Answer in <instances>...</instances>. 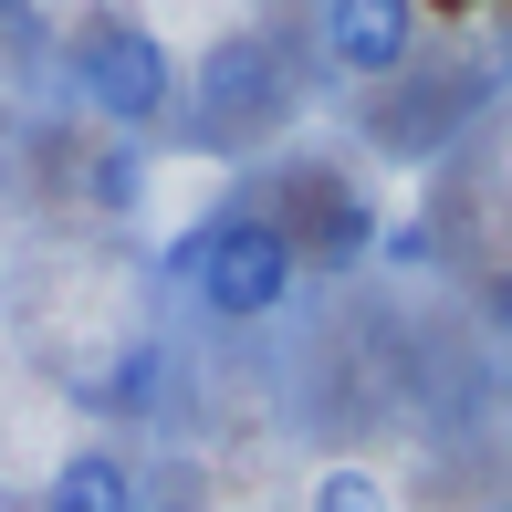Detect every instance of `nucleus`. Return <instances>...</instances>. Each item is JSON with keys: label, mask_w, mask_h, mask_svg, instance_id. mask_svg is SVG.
Returning <instances> with one entry per match:
<instances>
[{"label": "nucleus", "mask_w": 512, "mask_h": 512, "mask_svg": "<svg viewBox=\"0 0 512 512\" xmlns=\"http://www.w3.org/2000/svg\"><path fill=\"white\" fill-rule=\"evenodd\" d=\"M168 283H189L209 324H262V314H283V304H293V283H304L293 220H272V209H220V220L178 230Z\"/></svg>", "instance_id": "obj_1"}, {"label": "nucleus", "mask_w": 512, "mask_h": 512, "mask_svg": "<svg viewBox=\"0 0 512 512\" xmlns=\"http://www.w3.org/2000/svg\"><path fill=\"white\" fill-rule=\"evenodd\" d=\"M74 95L105 115L115 136H157L178 115V63H168V42L147 32V21H126V11H95L74 32Z\"/></svg>", "instance_id": "obj_2"}, {"label": "nucleus", "mask_w": 512, "mask_h": 512, "mask_svg": "<svg viewBox=\"0 0 512 512\" xmlns=\"http://www.w3.org/2000/svg\"><path fill=\"white\" fill-rule=\"evenodd\" d=\"M199 115H209V147H251V136H272L293 115V63L272 53L262 32H241V42H220V53L199 63Z\"/></svg>", "instance_id": "obj_3"}, {"label": "nucleus", "mask_w": 512, "mask_h": 512, "mask_svg": "<svg viewBox=\"0 0 512 512\" xmlns=\"http://www.w3.org/2000/svg\"><path fill=\"white\" fill-rule=\"evenodd\" d=\"M324 63L356 84H387L418 63V0H324Z\"/></svg>", "instance_id": "obj_4"}, {"label": "nucleus", "mask_w": 512, "mask_h": 512, "mask_svg": "<svg viewBox=\"0 0 512 512\" xmlns=\"http://www.w3.org/2000/svg\"><path fill=\"white\" fill-rule=\"evenodd\" d=\"M42 512H136V471H126V450H105V439L63 450L53 481H42Z\"/></svg>", "instance_id": "obj_5"}, {"label": "nucleus", "mask_w": 512, "mask_h": 512, "mask_svg": "<svg viewBox=\"0 0 512 512\" xmlns=\"http://www.w3.org/2000/svg\"><path fill=\"white\" fill-rule=\"evenodd\" d=\"M304 512H398V492H387L377 471H345V460H335V471H314V502Z\"/></svg>", "instance_id": "obj_6"}, {"label": "nucleus", "mask_w": 512, "mask_h": 512, "mask_svg": "<svg viewBox=\"0 0 512 512\" xmlns=\"http://www.w3.org/2000/svg\"><path fill=\"white\" fill-rule=\"evenodd\" d=\"M105 209H136V157H105Z\"/></svg>", "instance_id": "obj_7"}, {"label": "nucleus", "mask_w": 512, "mask_h": 512, "mask_svg": "<svg viewBox=\"0 0 512 512\" xmlns=\"http://www.w3.org/2000/svg\"><path fill=\"white\" fill-rule=\"evenodd\" d=\"M136 512H199V502H136Z\"/></svg>", "instance_id": "obj_8"}, {"label": "nucleus", "mask_w": 512, "mask_h": 512, "mask_svg": "<svg viewBox=\"0 0 512 512\" xmlns=\"http://www.w3.org/2000/svg\"><path fill=\"white\" fill-rule=\"evenodd\" d=\"M11 21H21V0H0V32H11Z\"/></svg>", "instance_id": "obj_9"}, {"label": "nucleus", "mask_w": 512, "mask_h": 512, "mask_svg": "<svg viewBox=\"0 0 512 512\" xmlns=\"http://www.w3.org/2000/svg\"><path fill=\"white\" fill-rule=\"evenodd\" d=\"M251 11H293V0H251Z\"/></svg>", "instance_id": "obj_10"}, {"label": "nucleus", "mask_w": 512, "mask_h": 512, "mask_svg": "<svg viewBox=\"0 0 512 512\" xmlns=\"http://www.w3.org/2000/svg\"><path fill=\"white\" fill-rule=\"evenodd\" d=\"M439 11H471V0H439Z\"/></svg>", "instance_id": "obj_11"}]
</instances>
